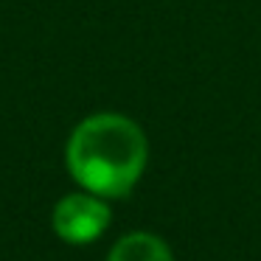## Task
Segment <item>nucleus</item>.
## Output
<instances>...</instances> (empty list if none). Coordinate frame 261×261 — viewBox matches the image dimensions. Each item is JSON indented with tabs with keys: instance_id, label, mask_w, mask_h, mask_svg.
<instances>
[{
	"instance_id": "obj_2",
	"label": "nucleus",
	"mask_w": 261,
	"mask_h": 261,
	"mask_svg": "<svg viewBox=\"0 0 261 261\" xmlns=\"http://www.w3.org/2000/svg\"><path fill=\"white\" fill-rule=\"evenodd\" d=\"M110 222H113V211H110L107 199L90 191H73L65 194L51 214V225L62 242L68 244H90L107 233Z\"/></svg>"
},
{
	"instance_id": "obj_3",
	"label": "nucleus",
	"mask_w": 261,
	"mask_h": 261,
	"mask_svg": "<svg viewBox=\"0 0 261 261\" xmlns=\"http://www.w3.org/2000/svg\"><path fill=\"white\" fill-rule=\"evenodd\" d=\"M107 261H174V253L160 236L146 230H135L121 236L113 244Z\"/></svg>"
},
{
	"instance_id": "obj_1",
	"label": "nucleus",
	"mask_w": 261,
	"mask_h": 261,
	"mask_svg": "<svg viewBox=\"0 0 261 261\" xmlns=\"http://www.w3.org/2000/svg\"><path fill=\"white\" fill-rule=\"evenodd\" d=\"M65 163L76 186L104 199L132 194L149 163V141L124 113H93L73 126Z\"/></svg>"
}]
</instances>
